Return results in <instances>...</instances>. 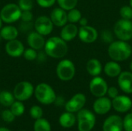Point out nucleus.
Returning a JSON list of instances; mask_svg holds the SVG:
<instances>
[{"label":"nucleus","instance_id":"obj_7","mask_svg":"<svg viewBox=\"0 0 132 131\" xmlns=\"http://www.w3.org/2000/svg\"><path fill=\"white\" fill-rule=\"evenodd\" d=\"M79 131H90L95 125L96 117L88 110H80L77 114Z\"/></svg>","mask_w":132,"mask_h":131},{"label":"nucleus","instance_id":"obj_10","mask_svg":"<svg viewBox=\"0 0 132 131\" xmlns=\"http://www.w3.org/2000/svg\"><path fill=\"white\" fill-rule=\"evenodd\" d=\"M34 27L36 31L41 35L47 36L52 32L53 29V23L50 18L46 15H41L35 21Z\"/></svg>","mask_w":132,"mask_h":131},{"label":"nucleus","instance_id":"obj_19","mask_svg":"<svg viewBox=\"0 0 132 131\" xmlns=\"http://www.w3.org/2000/svg\"><path fill=\"white\" fill-rule=\"evenodd\" d=\"M112 107V102L110 100L109 98L101 97H98L97 100H95L94 103V110L97 114H105L110 111Z\"/></svg>","mask_w":132,"mask_h":131},{"label":"nucleus","instance_id":"obj_24","mask_svg":"<svg viewBox=\"0 0 132 131\" xmlns=\"http://www.w3.org/2000/svg\"><path fill=\"white\" fill-rule=\"evenodd\" d=\"M59 121H60V125L63 127H64V128H70V127H73L75 124L76 117L73 114V113L67 112V113H63L60 116Z\"/></svg>","mask_w":132,"mask_h":131},{"label":"nucleus","instance_id":"obj_35","mask_svg":"<svg viewBox=\"0 0 132 131\" xmlns=\"http://www.w3.org/2000/svg\"><path fill=\"white\" fill-rule=\"evenodd\" d=\"M2 118L4 121H5L7 123H12L14 121L15 116L12 113V112L11 110H5L2 111Z\"/></svg>","mask_w":132,"mask_h":131},{"label":"nucleus","instance_id":"obj_16","mask_svg":"<svg viewBox=\"0 0 132 131\" xmlns=\"http://www.w3.org/2000/svg\"><path fill=\"white\" fill-rule=\"evenodd\" d=\"M118 86L126 93H132V73L128 71L121 72L118 79Z\"/></svg>","mask_w":132,"mask_h":131},{"label":"nucleus","instance_id":"obj_30","mask_svg":"<svg viewBox=\"0 0 132 131\" xmlns=\"http://www.w3.org/2000/svg\"><path fill=\"white\" fill-rule=\"evenodd\" d=\"M120 15L122 19L131 20L132 19V8L130 5H124L120 9Z\"/></svg>","mask_w":132,"mask_h":131},{"label":"nucleus","instance_id":"obj_17","mask_svg":"<svg viewBox=\"0 0 132 131\" xmlns=\"http://www.w3.org/2000/svg\"><path fill=\"white\" fill-rule=\"evenodd\" d=\"M50 19L53 23V25L58 26V27H63L64 26L67 20V13L65 12L64 9L62 8H55L53 9L50 14Z\"/></svg>","mask_w":132,"mask_h":131},{"label":"nucleus","instance_id":"obj_28","mask_svg":"<svg viewBox=\"0 0 132 131\" xmlns=\"http://www.w3.org/2000/svg\"><path fill=\"white\" fill-rule=\"evenodd\" d=\"M60 8L64 10H71L74 8L78 2V0H56Z\"/></svg>","mask_w":132,"mask_h":131},{"label":"nucleus","instance_id":"obj_21","mask_svg":"<svg viewBox=\"0 0 132 131\" xmlns=\"http://www.w3.org/2000/svg\"><path fill=\"white\" fill-rule=\"evenodd\" d=\"M104 73L110 77H117L121 73V67L116 61L108 62L104 68Z\"/></svg>","mask_w":132,"mask_h":131},{"label":"nucleus","instance_id":"obj_12","mask_svg":"<svg viewBox=\"0 0 132 131\" xmlns=\"http://www.w3.org/2000/svg\"><path fill=\"white\" fill-rule=\"evenodd\" d=\"M80 39L85 43H92L97 40L98 32L97 29L90 25L80 26L78 32Z\"/></svg>","mask_w":132,"mask_h":131},{"label":"nucleus","instance_id":"obj_38","mask_svg":"<svg viewBox=\"0 0 132 131\" xmlns=\"http://www.w3.org/2000/svg\"><path fill=\"white\" fill-rule=\"evenodd\" d=\"M56 0H36L38 5L43 8H49L53 6Z\"/></svg>","mask_w":132,"mask_h":131},{"label":"nucleus","instance_id":"obj_2","mask_svg":"<svg viewBox=\"0 0 132 131\" xmlns=\"http://www.w3.org/2000/svg\"><path fill=\"white\" fill-rule=\"evenodd\" d=\"M110 58L116 62L124 61L128 59L132 53L131 46L126 42V41H115L112 42L108 50Z\"/></svg>","mask_w":132,"mask_h":131},{"label":"nucleus","instance_id":"obj_32","mask_svg":"<svg viewBox=\"0 0 132 131\" xmlns=\"http://www.w3.org/2000/svg\"><path fill=\"white\" fill-rule=\"evenodd\" d=\"M18 5L22 11H31L33 7L32 0H19Z\"/></svg>","mask_w":132,"mask_h":131},{"label":"nucleus","instance_id":"obj_44","mask_svg":"<svg viewBox=\"0 0 132 131\" xmlns=\"http://www.w3.org/2000/svg\"><path fill=\"white\" fill-rule=\"evenodd\" d=\"M130 69H131V71L132 72V62L130 63Z\"/></svg>","mask_w":132,"mask_h":131},{"label":"nucleus","instance_id":"obj_13","mask_svg":"<svg viewBox=\"0 0 132 131\" xmlns=\"http://www.w3.org/2000/svg\"><path fill=\"white\" fill-rule=\"evenodd\" d=\"M24 51V46L22 42L16 39L8 41L5 45V52L12 57H19L23 55Z\"/></svg>","mask_w":132,"mask_h":131},{"label":"nucleus","instance_id":"obj_45","mask_svg":"<svg viewBox=\"0 0 132 131\" xmlns=\"http://www.w3.org/2000/svg\"><path fill=\"white\" fill-rule=\"evenodd\" d=\"M130 6L132 8V0H130Z\"/></svg>","mask_w":132,"mask_h":131},{"label":"nucleus","instance_id":"obj_36","mask_svg":"<svg viewBox=\"0 0 132 131\" xmlns=\"http://www.w3.org/2000/svg\"><path fill=\"white\" fill-rule=\"evenodd\" d=\"M123 127L125 131H132V113L126 115L123 120Z\"/></svg>","mask_w":132,"mask_h":131},{"label":"nucleus","instance_id":"obj_46","mask_svg":"<svg viewBox=\"0 0 132 131\" xmlns=\"http://www.w3.org/2000/svg\"><path fill=\"white\" fill-rule=\"evenodd\" d=\"M2 39V36H1V35H0V42H1Z\"/></svg>","mask_w":132,"mask_h":131},{"label":"nucleus","instance_id":"obj_8","mask_svg":"<svg viewBox=\"0 0 132 131\" xmlns=\"http://www.w3.org/2000/svg\"><path fill=\"white\" fill-rule=\"evenodd\" d=\"M34 87L32 83L27 81H22L16 84L13 90L15 98L19 101L29 100L34 93Z\"/></svg>","mask_w":132,"mask_h":131},{"label":"nucleus","instance_id":"obj_33","mask_svg":"<svg viewBox=\"0 0 132 131\" xmlns=\"http://www.w3.org/2000/svg\"><path fill=\"white\" fill-rule=\"evenodd\" d=\"M23 56H24V58L26 60L32 61V60H35L37 58V53H36V49H32V48H29V49H26L24 51Z\"/></svg>","mask_w":132,"mask_h":131},{"label":"nucleus","instance_id":"obj_42","mask_svg":"<svg viewBox=\"0 0 132 131\" xmlns=\"http://www.w3.org/2000/svg\"><path fill=\"white\" fill-rule=\"evenodd\" d=\"M0 131H10L9 130L6 129V128H4V127H1L0 128Z\"/></svg>","mask_w":132,"mask_h":131},{"label":"nucleus","instance_id":"obj_41","mask_svg":"<svg viewBox=\"0 0 132 131\" xmlns=\"http://www.w3.org/2000/svg\"><path fill=\"white\" fill-rule=\"evenodd\" d=\"M79 23L81 26H85V25H87V23H88V21L87 19V18L85 17H82L80 21H79Z\"/></svg>","mask_w":132,"mask_h":131},{"label":"nucleus","instance_id":"obj_26","mask_svg":"<svg viewBox=\"0 0 132 131\" xmlns=\"http://www.w3.org/2000/svg\"><path fill=\"white\" fill-rule=\"evenodd\" d=\"M34 131H51V126L48 120L39 118L34 123Z\"/></svg>","mask_w":132,"mask_h":131},{"label":"nucleus","instance_id":"obj_37","mask_svg":"<svg viewBox=\"0 0 132 131\" xmlns=\"http://www.w3.org/2000/svg\"><path fill=\"white\" fill-rule=\"evenodd\" d=\"M22 22H31L33 19V15L31 11H22L21 18Z\"/></svg>","mask_w":132,"mask_h":131},{"label":"nucleus","instance_id":"obj_23","mask_svg":"<svg viewBox=\"0 0 132 131\" xmlns=\"http://www.w3.org/2000/svg\"><path fill=\"white\" fill-rule=\"evenodd\" d=\"M0 35L5 40L10 41L15 39L19 35L18 29L13 25H5L0 29Z\"/></svg>","mask_w":132,"mask_h":131},{"label":"nucleus","instance_id":"obj_31","mask_svg":"<svg viewBox=\"0 0 132 131\" xmlns=\"http://www.w3.org/2000/svg\"><path fill=\"white\" fill-rule=\"evenodd\" d=\"M29 113H30V116L33 119L38 120L39 118H42V116H43V110L39 106H32L31 107V109H30Z\"/></svg>","mask_w":132,"mask_h":131},{"label":"nucleus","instance_id":"obj_43","mask_svg":"<svg viewBox=\"0 0 132 131\" xmlns=\"http://www.w3.org/2000/svg\"><path fill=\"white\" fill-rule=\"evenodd\" d=\"M2 19H1V17H0V29H1V28H2Z\"/></svg>","mask_w":132,"mask_h":131},{"label":"nucleus","instance_id":"obj_39","mask_svg":"<svg viewBox=\"0 0 132 131\" xmlns=\"http://www.w3.org/2000/svg\"><path fill=\"white\" fill-rule=\"evenodd\" d=\"M107 93L108 94L109 97L114 99L115 97H117L118 96V90L115 86H111L108 89Z\"/></svg>","mask_w":132,"mask_h":131},{"label":"nucleus","instance_id":"obj_40","mask_svg":"<svg viewBox=\"0 0 132 131\" xmlns=\"http://www.w3.org/2000/svg\"><path fill=\"white\" fill-rule=\"evenodd\" d=\"M32 28V24L30 23V22H22V24L21 25V29L24 30H27L29 29H31Z\"/></svg>","mask_w":132,"mask_h":131},{"label":"nucleus","instance_id":"obj_9","mask_svg":"<svg viewBox=\"0 0 132 131\" xmlns=\"http://www.w3.org/2000/svg\"><path fill=\"white\" fill-rule=\"evenodd\" d=\"M89 86L91 93L97 97H104L105 94L108 93V83L102 77H100L98 76H94L91 80Z\"/></svg>","mask_w":132,"mask_h":131},{"label":"nucleus","instance_id":"obj_5","mask_svg":"<svg viewBox=\"0 0 132 131\" xmlns=\"http://www.w3.org/2000/svg\"><path fill=\"white\" fill-rule=\"evenodd\" d=\"M76 73L73 63L70 59L61 60L56 66V75L63 81L71 80Z\"/></svg>","mask_w":132,"mask_h":131},{"label":"nucleus","instance_id":"obj_1","mask_svg":"<svg viewBox=\"0 0 132 131\" xmlns=\"http://www.w3.org/2000/svg\"><path fill=\"white\" fill-rule=\"evenodd\" d=\"M44 50L47 56L54 59H60L67 55L68 46L66 41L61 37L53 36L46 40Z\"/></svg>","mask_w":132,"mask_h":131},{"label":"nucleus","instance_id":"obj_3","mask_svg":"<svg viewBox=\"0 0 132 131\" xmlns=\"http://www.w3.org/2000/svg\"><path fill=\"white\" fill-rule=\"evenodd\" d=\"M35 97L37 100L43 104H51L56 99V93L53 89L46 83H39L34 90Z\"/></svg>","mask_w":132,"mask_h":131},{"label":"nucleus","instance_id":"obj_20","mask_svg":"<svg viewBox=\"0 0 132 131\" xmlns=\"http://www.w3.org/2000/svg\"><path fill=\"white\" fill-rule=\"evenodd\" d=\"M79 29L74 23L66 24L63 26V29L60 32V37L66 42L73 40L78 35Z\"/></svg>","mask_w":132,"mask_h":131},{"label":"nucleus","instance_id":"obj_25","mask_svg":"<svg viewBox=\"0 0 132 131\" xmlns=\"http://www.w3.org/2000/svg\"><path fill=\"white\" fill-rule=\"evenodd\" d=\"M15 97L10 92L3 90L0 92V103L4 107H11L15 102Z\"/></svg>","mask_w":132,"mask_h":131},{"label":"nucleus","instance_id":"obj_14","mask_svg":"<svg viewBox=\"0 0 132 131\" xmlns=\"http://www.w3.org/2000/svg\"><path fill=\"white\" fill-rule=\"evenodd\" d=\"M112 107L114 109L120 113H125L131 109V100L126 96H118L112 101Z\"/></svg>","mask_w":132,"mask_h":131},{"label":"nucleus","instance_id":"obj_22","mask_svg":"<svg viewBox=\"0 0 132 131\" xmlns=\"http://www.w3.org/2000/svg\"><path fill=\"white\" fill-rule=\"evenodd\" d=\"M87 73L92 76H97L102 72V64L97 59H90L86 66Z\"/></svg>","mask_w":132,"mask_h":131},{"label":"nucleus","instance_id":"obj_47","mask_svg":"<svg viewBox=\"0 0 132 131\" xmlns=\"http://www.w3.org/2000/svg\"><path fill=\"white\" fill-rule=\"evenodd\" d=\"M131 110H132V107H131Z\"/></svg>","mask_w":132,"mask_h":131},{"label":"nucleus","instance_id":"obj_6","mask_svg":"<svg viewBox=\"0 0 132 131\" xmlns=\"http://www.w3.org/2000/svg\"><path fill=\"white\" fill-rule=\"evenodd\" d=\"M114 32L120 40H130L132 38V22L124 19L118 20L114 25Z\"/></svg>","mask_w":132,"mask_h":131},{"label":"nucleus","instance_id":"obj_18","mask_svg":"<svg viewBox=\"0 0 132 131\" xmlns=\"http://www.w3.org/2000/svg\"><path fill=\"white\" fill-rule=\"evenodd\" d=\"M27 43L30 46V48H32L36 50H39L44 47L46 41L43 36L36 31L31 32L28 35Z\"/></svg>","mask_w":132,"mask_h":131},{"label":"nucleus","instance_id":"obj_15","mask_svg":"<svg viewBox=\"0 0 132 131\" xmlns=\"http://www.w3.org/2000/svg\"><path fill=\"white\" fill-rule=\"evenodd\" d=\"M123 120L117 115H112L108 117L104 124V131H122Z\"/></svg>","mask_w":132,"mask_h":131},{"label":"nucleus","instance_id":"obj_27","mask_svg":"<svg viewBox=\"0 0 132 131\" xmlns=\"http://www.w3.org/2000/svg\"><path fill=\"white\" fill-rule=\"evenodd\" d=\"M10 110L12 112V113L15 116V117H19L21 115L23 114L24 111H25V107L24 104L22 103V101H15L12 106H11V109Z\"/></svg>","mask_w":132,"mask_h":131},{"label":"nucleus","instance_id":"obj_4","mask_svg":"<svg viewBox=\"0 0 132 131\" xmlns=\"http://www.w3.org/2000/svg\"><path fill=\"white\" fill-rule=\"evenodd\" d=\"M22 10L17 4L9 3L0 12V17L5 23H13L21 18Z\"/></svg>","mask_w":132,"mask_h":131},{"label":"nucleus","instance_id":"obj_11","mask_svg":"<svg viewBox=\"0 0 132 131\" xmlns=\"http://www.w3.org/2000/svg\"><path fill=\"white\" fill-rule=\"evenodd\" d=\"M86 103V97L83 93H77L75 94L66 104L65 108L67 112L75 113L78 112L85 105Z\"/></svg>","mask_w":132,"mask_h":131},{"label":"nucleus","instance_id":"obj_34","mask_svg":"<svg viewBox=\"0 0 132 131\" xmlns=\"http://www.w3.org/2000/svg\"><path fill=\"white\" fill-rule=\"evenodd\" d=\"M101 39L103 40V42H104L105 43L111 44L113 42V35L110 30H108V29L103 30L101 32Z\"/></svg>","mask_w":132,"mask_h":131},{"label":"nucleus","instance_id":"obj_29","mask_svg":"<svg viewBox=\"0 0 132 131\" xmlns=\"http://www.w3.org/2000/svg\"><path fill=\"white\" fill-rule=\"evenodd\" d=\"M81 18V12L75 8L71 10H69V12L67 13V20L70 23H76L79 22Z\"/></svg>","mask_w":132,"mask_h":131}]
</instances>
